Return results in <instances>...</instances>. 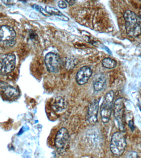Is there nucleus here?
I'll list each match as a JSON object with an SVG mask.
<instances>
[{"instance_id":"nucleus-5","label":"nucleus","mask_w":141,"mask_h":158,"mask_svg":"<svg viewBox=\"0 0 141 158\" xmlns=\"http://www.w3.org/2000/svg\"><path fill=\"white\" fill-rule=\"evenodd\" d=\"M16 57L14 54H6L0 58V73L7 75L14 70Z\"/></svg>"},{"instance_id":"nucleus-4","label":"nucleus","mask_w":141,"mask_h":158,"mask_svg":"<svg viewBox=\"0 0 141 158\" xmlns=\"http://www.w3.org/2000/svg\"><path fill=\"white\" fill-rule=\"evenodd\" d=\"M55 146L59 152H64L69 148L70 135L66 128L62 127L58 131L55 138Z\"/></svg>"},{"instance_id":"nucleus-1","label":"nucleus","mask_w":141,"mask_h":158,"mask_svg":"<svg viewBox=\"0 0 141 158\" xmlns=\"http://www.w3.org/2000/svg\"><path fill=\"white\" fill-rule=\"evenodd\" d=\"M126 33L130 36L137 37L141 34V19L135 12L127 10L124 14Z\"/></svg>"},{"instance_id":"nucleus-16","label":"nucleus","mask_w":141,"mask_h":158,"mask_svg":"<svg viewBox=\"0 0 141 158\" xmlns=\"http://www.w3.org/2000/svg\"><path fill=\"white\" fill-rule=\"evenodd\" d=\"M33 7L37 10L39 11L41 13L43 14L44 15L47 16L48 15V14L46 12L45 10H44V9L41 7V6H39V5L34 4L33 6Z\"/></svg>"},{"instance_id":"nucleus-11","label":"nucleus","mask_w":141,"mask_h":158,"mask_svg":"<svg viewBox=\"0 0 141 158\" xmlns=\"http://www.w3.org/2000/svg\"><path fill=\"white\" fill-rule=\"evenodd\" d=\"M92 75V70L90 67L85 66L82 67L76 74L77 82L79 85H83L88 81Z\"/></svg>"},{"instance_id":"nucleus-3","label":"nucleus","mask_w":141,"mask_h":158,"mask_svg":"<svg viewBox=\"0 0 141 158\" xmlns=\"http://www.w3.org/2000/svg\"><path fill=\"white\" fill-rule=\"evenodd\" d=\"M126 147V138L120 132L114 133L111 137L110 149L112 154L119 156L122 155Z\"/></svg>"},{"instance_id":"nucleus-13","label":"nucleus","mask_w":141,"mask_h":158,"mask_svg":"<svg viewBox=\"0 0 141 158\" xmlns=\"http://www.w3.org/2000/svg\"><path fill=\"white\" fill-rule=\"evenodd\" d=\"M106 83V79L103 75L97 76L93 82V87L95 91H101L103 88Z\"/></svg>"},{"instance_id":"nucleus-14","label":"nucleus","mask_w":141,"mask_h":158,"mask_svg":"<svg viewBox=\"0 0 141 158\" xmlns=\"http://www.w3.org/2000/svg\"><path fill=\"white\" fill-rule=\"evenodd\" d=\"M102 64L103 66L106 69H112L116 67L117 62L111 58H106L102 60Z\"/></svg>"},{"instance_id":"nucleus-20","label":"nucleus","mask_w":141,"mask_h":158,"mask_svg":"<svg viewBox=\"0 0 141 158\" xmlns=\"http://www.w3.org/2000/svg\"><path fill=\"white\" fill-rule=\"evenodd\" d=\"M67 2H69V4L70 5L74 4V1H67Z\"/></svg>"},{"instance_id":"nucleus-8","label":"nucleus","mask_w":141,"mask_h":158,"mask_svg":"<svg viewBox=\"0 0 141 158\" xmlns=\"http://www.w3.org/2000/svg\"><path fill=\"white\" fill-rule=\"evenodd\" d=\"M0 91L3 97L9 101L16 99L19 96L20 92L18 89L7 84H3L1 85Z\"/></svg>"},{"instance_id":"nucleus-15","label":"nucleus","mask_w":141,"mask_h":158,"mask_svg":"<svg viewBox=\"0 0 141 158\" xmlns=\"http://www.w3.org/2000/svg\"><path fill=\"white\" fill-rule=\"evenodd\" d=\"M45 11L48 14L54 15L57 16L58 18L63 15L62 12L57 9L49 6H46L45 7Z\"/></svg>"},{"instance_id":"nucleus-7","label":"nucleus","mask_w":141,"mask_h":158,"mask_svg":"<svg viewBox=\"0 0 141 158\" xmlns=\"http://www.w3.org/2000/svg\"><path fill=\"white\" fill-rule=\"evenodd\" d=\"M45 62L48 71L52 73H57L59 70L61 65V59L55 53L49 52L46 55Z\"/></svg>"},{"instance_id":"nucleus-19","label":"nucleus","mask_w":141,"mask_h":158,"mask_svg":"<svg viewBox=\"0 0 141 158\" xmlns=\"http://www.w3.org/2000/svg\"><path fill=\"white\" fill-rule=\"evenodd\" d=\"M129 126L131 130L133 131L135 129L134 126V123L133 121L130 120L129 122Z\"/></svg>"},{"instance_id":"nucleus-18","label":"nucleus","mask_w":141,"mask_h":158,"mask_svg":"<svg viewBox=\"0 0 141 158\" xmlns=\"http://www.w3.org/2000/svg\"><path fill=\"white\" fill-rule=\"evenodd\" d=\"M58 6L59 8L64 9L66 8L67 5L65 1H59L58 3Z\"/></svg>"},{"instance_id":"nucleus-9","label":"nucleus","mask_w":141,"mask_h":158,"mask_svg":"<svg viewBox=\"0 0 141 158\" xmlns=\"http://www.w3.org/2000/svg\"><path fill=\"white\" fill-rule=\"evenodd\" d=\"M16 33L13 28L8 26L0 27V43H10L15 38Z\"/></svg>"},{"instance_id":"nucleus-21","label":"nucleus","mask_w":141,"mask_h":158,"mask_svg":"<svg viewBox=\"0 0 141 158\" xmlns=\"http://www.w3.org/2000/svg\"><path fill=\"white\" fill-rule=\"evenodd\" d=\"M93 158L90 157V158Z\"/></svg>"},{"instance_id":"nucleus-10","label":"nucleus","mask_w":141,"mask_h":158,"mask_svg":"<svg viewBox=\"0 0 141 158\" xmlns=\"http://www.w3.org/2000/svg\"><path fill=\"white\" fill-rule=\"evenodd\" d=\"M99 101L94 100L89 105L87 112V119L91 124H94L97 122V115L99 107Z\"/></svg>"},{"instance_id":"nucleus-12","label":"nucleus","mask_w":141,"mask_h":158,"mask_svg":"<svg viewBox=\"0 0 141 158\" xmlns=\"http://www.w3.org/2000/svg\"><path fill=\"white\" fill-rule=\"evenodd\" d=\"M66 102L65 100L61 97L56 98L52 105V108L55 112L60 113L66 109Z\"/></svg>"},{"instance_id":"nucleus-6","label":"nucleus","mask_w":141,"mask_h":158,"mask_svg":"<svg viewBox=\"0 0 141 158\" xmlns=\"http://www.w3.org/2000/svg\"><path fill=\"white\" fill-rule=\"evenodd\" d=\"M125 107L122 98L116 100L113 107V114L115 118L119 123L120 129L124 130Z\"/></svg>"},{"instance_id":"nucleus-17","label":"nucleus","mask_w":141,"mask_h":158,"mask_svg":"<svg viewBox=\"0 0 141 158\" xmlns=\"http://www.w3.org/2000/svg\"><path fill=\"white\" fill-rule=\"evenodd\" d=\"M125 158H140L137 153L135 152H130L126 154Z\"/></svg>"},{"instance_id":"nucleus-2","label":"nucleus","mask_w":141,"mask_h":158,"mask_svg":"<svg viewBox=\"0 0 141 158\" xmlns=\"http://www.w3.org/2000/svg\"><path fill=\"white\" fill-rule=\"evenodd\" d=\"M114 94L113 91L108 92L104 97L100 107V116L103 123H106L109 121L113 106Z\"/></svg>"}]
</instances>
